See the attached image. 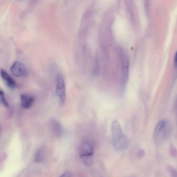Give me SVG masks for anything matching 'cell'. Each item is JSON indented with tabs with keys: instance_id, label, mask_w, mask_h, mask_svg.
<instances>
[{
	"instance_id": "obj_1",
	"label": "cell",
	"mask_w": 177,
	"mask_h": 177,
	"mask_svg": "<svg viewBox=\"0 0 177 177\" xmlns=\"http://www.w3.org/2000/svg\"><path fill=\"white\" fill-rule=\"evenodd\" d=\"M112 145L116 151L121 152L126 149L128 146V141L123 133L119 123L112 122L111 125Z\"/></svg>"
},
{
	"instance_id": "obj_2",
	"label": "cell",
	"mask_w": 177,
	"mask_h": 177,
	"mask_svg": "<svg viewBox=\"0 0 177 177\" xmlns=\"http://www.w3.org/2000/svg\"><path fill=\"white\" fill-rule=\"evenodd\" d=\"M172 131V127L168 121L164 119L156 125L153 133L154 143L157 145L163 143L168 138Z\"/></svg>"
},
{
	"instance_id": "obj_3",
	"label": "cell",
	"mask_w": 177,
	"mask_h": 177,
	"mask_svg": "<svg viewBox=\"0 0 177 177\" xmlns=\"http://www.w3.org/2000/svg\"><path fill=\"white\" fill-rule=\"evenodd\" d=\"M56 93L61 104L63 105L66 100L65 81L63 76L59 74L57 77Z\"/></svg>"
},
{
	"instance_id": "obj_4",
	"label": "cell",
	"mask_w": 177,
	"mask_h": 177,
	"mask_svg": "<svg viewBox=\"0 0 177 177\" xmlns=\"http://www.w3.org/2000/svg\"><path fill=\"white\" fill-rule=\"evenodd\" d=\"M94 149L93 144L88 140H85L81 143L79 148L80 157H93Z\"/></svg>"
},
{
	"instance_id": "obj_5",
	"label": "cell",
	"mask_w": 177,
	"mask_h": 177,
	"mask_svg": "<svg viewBox=\"0 0 177 177\" xmlns=\"http://www.w3.org/2000/svg\"><path fill=\"white\" fill-rule=\"evenodd\" d=\"M10 72L12 75L16 77L26 76L27 72L26 68L21 63L16 62L10 68Z\"/></svg>"
},
{
	"instance_id": "obj_6",
	"label": "cell",
	"mask_w": 177,
	"mask_h": 177,
	"mask_svg": "<svg viewBox=\"0 0 177 177\" xmlns=\"http://www.w3.org/2000/svg\"><path fill=\"white\" fill-rule=\"evenodd\" d=\"M21 98L22 107L24 109H27L30 108L34 104L35 98L32 95L27 94H22Z\"/></svg>"
},
{
	"instance_id": "obj_7",
	"label": "cell",
	"mask_w": 177,
	"mask_h": 177,
	"mask_svg": "<svg viewBox=\"0 0 177 177\" xmlns=\"http://www.w3.org/2000/svg\"><path fill=\"white\" fill-rule=\"evenodd\" d=\"M1 75L8 87L10 88H14L15 87L16 84L15 81L4 70H1Z\"/></svg>"
},
{
	"instance_id": "obj_8",
	"label": "cell",
	"mask_w": 177,
	"mask_h": 177,
	"mask_svg": "<svg viewBox=\"0 0 177 177\" xmlns=\"http://www.w3.org/2000/svg\"><path fill=\"white\" fill-rule=\"evenodd\" d=\"M50 123L51 130L55 135L59 137L61 136L63 133V129L59 122L56 120L52 119Z\"/></svg>"
},
{
	"instance_id": "obj_9",
	"label": "cell",
	"mask_w": 177,
	"mask_h": 177,
	"mask_svg": "<svg viewBox=\"0 0 177 177\" xmlns=\"http://www.w3.org/2000/svg\"><path fill=\"white\" fill-rule=\"evenodd\" d=\"M123 63V85L126 84L129 75V62L127 57L124 54L122 55Z\"/></svg>"
},
{
	"instance_id": "obj_10",
	"label": "cell",
	"mask_w": 177,
	"mask_h": 177,
	"mask_svg": "<svg viewBox=\"0 0 177 177\" xmlns=\"http://www.w3.org/2000/svg\"><path fill=\"white\" fill-rule=\"evenodd\" d=\"M45 150L43 148H40L34 154V160L37 162H41L43 160L45 156Z\"/></svg>"
},
{
	"instance_id": "obj_11",
	"label": "cell",
	"mask_w": 177,
	"mask_h": 177,
	"mask_svg": "<svg viewBox=\"0 0 177 177\" xmlns=\"http://www.w3.org/2000/svg\"><path fill=\"white\" fill-rule=\"evenodd\" d=\"M0 103L7 107H9L8 103L5 99L4 93L0 89Z\"/></svg>"
},
{
	"instance_id": "obj_12",
	"label": "cell",
	"mask_w": 177,
	"mask_h": 177,
	"mask_svg": "<svg viewBox=\"0 0 177 177\" xmlns=\"http://www.w3.org/2000/svg\"><path fill=\"white\" fill-rule=\"evenodd\" d=\"M167 169L171 177H177L176 171L174 168L171 166L169 165L168 166Z\"/></svg>"
},
{
	"instance_id": "obj_13",
	"label": "cell",
	"mask_w": 177,
	"mask_h": 177,
	"mask_svg": "<svg viewBox=\"0 0 177 177\" xmlns=\"http://www.w3.org/2000/svg\"><path fill=\"white\" fill-rule=\"evenodd\" d=\"M60 177H72V174L70 171H66L61 175Z\"/></svg>"
},
{
	"instance_id": "obj_14",
	"label": "cell",
	"mask_w": 177,
	"mask_h": 177,
	"mask_svg": "<svg viewBox=\"0 0 177 177\" xmlns=\"http://www.w3.org/2000/svg\"><path fill=\"white\" fill-rule=\"evenodd\" d=\"M170 153L171 155L175 157L176 155V149L174 147L171 146L170 148Z\"/></svg>"
},
{
	"instance_id": "obj_15",
	"label": "cell",
	"mask_w": 177,
	"mask_h": 177,
	"mask_svg": "<svg viewBox=\"0 0 177 177\" xmlns=\"http://www.w3.org/2000/svg\"><path fill=\"white\" fill-rule=\"evenodd\" d=\"M144 151L143 150H141L138 153V156L139 157H141L144 156Z\"/></svg>"
},
{
	"instance_id": "obj_16",
	"label": "cell",
	"mask_w": 177,
	"mask_h": 177,
	"mask_svg": "<svg viewBox=\"0 0 177 177\" xmlns=\"http://www.w3.org/2000/svg\"><path fill=\"white\" fill-rule=\"evenodd\" d=\"M177 62H176V53H175L174 57V66L175 68H176L177 66Z\"/></svg>"
},
{
	"instance_id": "obj_17",
	"label": "cell",
	"mask_w": 177,
	"mask_h": 177,
	"mask_svg": "<svg viewBox=\"0 0 177 177\" xmlns=\"http://www.w3.org/2000/svg\"><path fill=\"white\" fill-rule=\"evenodd\" d=\"M1 127H0V137H1Z\"/></svg>"
}]
</instances>
